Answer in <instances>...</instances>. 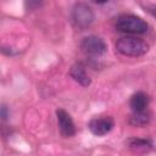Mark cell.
Segmentation results:
<instances>
[{
    "label": "cell",
    "mask_w": 156,
    "mask_h": 156,
    "mask_svg": "<svg viewBox=\"0 0 156 156\" xmlns=\"http://www.w3.org/2000/svg\"><path fill=\"white\" fill-rule=\"evenodd\" d=\"M80 49L84 54L90 56H100L106 52V44L105 41L96 37V35H89L85 37L80 43Z\"/></svg>",
    "instance_id": "277c9868"
},
{
    "label": "cell",
    "mask_w": 156,
    "mask_h": 156,
    "mask_svg": "<svg viewBox=\"0 0 156 156\" xmlns=\"http://www.w3.org/2000/svg\"><path fill=\"white\" fill-rule=\"evenodd\" d=\"M115 27L118 32L128 34H144L147 32V23L134 15H121L115 22Z\"/></svg>",
    "instance_id": "7a4b0ae2"
},
{
    "label": "cell",
    "mask_w": 156,
    "mask_h": 156,
    "mask_svg": "<svg viewBox=\"0 0 156 156\" xmlns=\"http://www.w3.org/2000/svg\"><path fill=\"white\" fill-rule=\"evenodd\" d=\"M56 116H57V123H58V128L60 132L63 136H72L76 133V127L73 123L72 117L69 116L68 112H66L62 108H58L56 111Z\"/></svg>",
    "instance_id": "5b68a950"
},
{
    "label": "cell",
    "mask_w": 156,
    "mask_h": 156,
    "mask_svg": "<svg viewBox=\"0 0 156 156\" xmlns=\"http://www.w3.org/2000/svg\"><path fill=\"white\" fill-rule=\"evenodd\" d=\"M116 48L118 52H121L124 56H132L138 57L143 56L149 51V45L139 38L135 37H122L117 40Z\"/></svg>",
    "instance_id": "6da1fadb"
},
{
    "label": "cell",
    "mask_w": 156,
    "mask_h": 156,
    "mask_svg": "<svg viewBox=\"0 0 156 156\" xmlns=\"http://www.w3.org/2000/svg\"><path fill=\"white\" fill-rule=\"evenodd\" d=\"M149 121H150V113L146 110L140 112H133L132 116L129 117V123L135 127H143L147 124Z\"/></svg>",
    "instance_id": "30bf717a"
},
{
    "label": "cell",
    "mask_w": 156,
    "mask_h": 156,
    "mask_svg": "<svg viewBox=\"0 0 156 156\" xmlns=\"http://www.w3.org/2000/svg\"><path fill=\"white\" fill-rule=\"evenodd\" d=\"M72 20L79 28H87L94 21V12L90 6L84 2H78L72 9Z\"/></svg>",
    "instance_id": "3957f363"
},
{
    "label": "cell",
    "mask_w": 156,
    "mask_h": 156,
    "mask_svg": "<svg viewBox=\"0 0 156 156\" xmlns=\"http://www.w3.org/2000/svg\"><path fill=\"white\" fill-rule=\"evenodd\" d=\"M129 105H130L133 112L145 111L147 105H149V96L143 91H138L130 98Z\"/></svg>",
    "instance_id": "ba28073f"
},
{
    "label": "cell",
    "mask_w": 156,
    "mask_h": 156,
    "mask_svg": "<svg viewBox=\"0 0 156 156\" xmlns=\"http://www.w3.org/2000/svg\"><path fill=\"white\" fill-rule=\"evenodd\" d=\"M115 126V122L111 117H99V118H93L89 122V129L93 134L100 136L107 134Z\"/></svg>",
    "instance_id": "8992f818"
},
{
    "label": "cell",
    "mask_w": 156,
    "mask_h": 156,
    "mask_svg": "<svg viewBox=\"0 0 156 156\" xmlns=\"http://www.w3.org/2000/svg\"><path fill=\"white\" fill-rule=\"evenodd\" d=\"M6 111H7V110H6V107H2V108H1V111H0V116H1L2 118H6V116H7Z\"/></svg>",
    "instance_id": "8fae6325"
},
{
    "label": "cell",
    "mask_w": 156,
    "mask_h": 156,
    "mask_svg": "<svg viewBox=\"0 0 156 156\" xmlns=\"http://www.w3.org/2000/svg\"><path fill=\"white\" fill-rule=\"evenodd\" d=\"M127 145L128 147L134 151V152H138V154H141V152H147L152 149V144L150 140H146V139H140V138H130L127 140Z\"/></svg>",
    "instance_id": "9c48e42d"
},
{
    "label": "cell",
    "mask_w": 156,
    "mask_h": 156,
    "mask_svg": "<svg viewBox=\"0 0 156 156\" xmlns=\"http://www.w3.org/2000/svg\"><path fill=\"white\" fill-rule=\"evenodd\" d=\"M69 76H71L76 82H78L80 85H83V87H88V85L90 84V82H91L90 78H89V76H88V73H87V71H85L84 65L80 63V62L74 63V65L71 67V69H69Z\"/></svg>",
    "instance_id": "52a82bcc"
}]
</instances>
